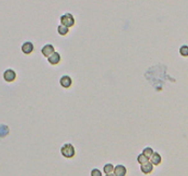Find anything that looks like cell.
Instances as JSON below:
<instances>
[{"label": "cell", "mask_w": 188, "mask_h": 176, "mask_svg": "<svg viewBox=\"0 0 188 176\" xmlns=\"http://www.w3.org/2000/svg\"><path fill=\"white\" fill-rule=\"evenodd\" d=\"M34 51V44L31 43V42L27 41L23 43V46H22V52L25 54H30L31 52Z\"/></svg>", "instance_id": "cell-8"}, {"label": "cell", "mask_w": 188, "mask_h": 176, "mask_svg": "<svg viewBox=\"0 0 188 176\" xmlns=\"http://www.w3.org/2000/svg\"><path fill=\"white\" fill-rule=\"evenodd\" d=\"M15 78H16V74L12 69H7L3 73V79L7 82H13L15 80Z\"/></svg>", "instance_id": "cell-3"}, {"label": "cell", "mask_w": 188, "mask_h": 176, "mask_svg": "<svg viewBox=\"0 0 188 176\" xmlns=\"http://www.w3.org/2000/svg\"><path fill=\"white\" fill-rule=\"evenodd\" d=\"M106 176H115L114 173H109V174H106Z\"/></svg>", "instance_id": "cell-18"}, {"label": "cell", "mask_w": 188, "mask_h": 176, "mask_svg": "<svg viewBox=\"0 0 188 176\" xmlns=\"http://www.w3.org/2000/svg\"><path fill=\"white\" fill-rule=\"evenodd\" d=\"M114 169H115V166L112 165V163H107V164H105V165H104L103 171H104V173H106V174H109V173L114 172Z\"/></svg>", "instance_id": "cell-12"}, {"label": "cell", "mask_w": 188, "mask_h": 176, "mask_svg": "<svg viewBox=\"0 0 188 176\" xmlns=\"http://www.w3.org/2000/svg\"><path fill=\"white\" fill-rule=\"evenodd\" d=\"M155 152V151H154L153 149H151L150 147H146V148H144V150H143V155L144 156H146L147 158H148V159H150V157L151 156H153V153Z\"/></svg>", "instance_id": "cell-13"}, {"label": "cell", "mask_w": 188, "mask_h": 176, "mask_svg": "<svg viewBox=\"0 0 188 176\" xmlns=\"http://www.w3.org/2000/svg\"><path fill=\"white\" fill-rule=\"evenodd\" d=\"M61 153L65 158H72L75 156V148L71 144H65L61 148Z\"/></svg>", "instance_id": "cell-1"}, {"label": "cell", "mask_w": 188, "mask_h": 176, "mask_svg": "<svg viewBox=\"0 0 188 176\" xmlns=\"http://www.w3.org/2000/svg\"><path fill=\"white\" fill-rule=\"evenodd\" d=\"M60 20H61V24L64 25V26H66V27H68V28L71 26H74V24H75V19L71 13H66V14L62 15Z\"/></svg>", "instance_id": "cell-2"}, {"label": "cell", "mask_w": 188, "mask_h": 176, "mask_svg": "<svg viewBox=\"0 0 188 176\" xmlns=\"http://www.w3.org/2000/svg\"><path fill=\"white\" fill-rule=\"evenodd\" d=\"M114 174H115V176H126V166L121 165V164H119V165L115 166V169H114Z\"/></svg>", "instance_id": "cell-7"}, {"label": "cell", "mask_w": 188, "mask_h": 176, "mask_svg": "<svg viewBox=\"0 0 188 176\" xmlns=\"http://www.w3.org/2000/svg\"><path fill=\"white\" fill-rule=\"evenodd\" d=\"M48 62H49L51 65H57L58 63L61 62L60 53H57V52H54V53H52L51 55L48 57Z\"/></svg>", "instance_id": "cell-4"}, {"label": "cell", "mask_w": 188, "mask_h": 176, "mask_svg": "<svg viewBox=\"0 0 188 176\" xmlns=\"http://www.w3.org/2000/svg\"><path fill=\"white\" fill-rule=\"evenodd\" d=\"M154 170V164L151 163V162H146V163H143L141 164V171L144 174H149V173H151Z\"/></svg>", "instance_id": "cell-5"}, {"label": "cell", "mask_w": 188, "mask_h": 176, "mask_svg": "<svg viewBox=\"0 0 188 176\" xmlns=\"http://www.w3.org/2000/svg\"><path fill=\"white\" fill-rule=\"evenodd\" d=\"M150 162L154 165H159L161 163V156L158 152H154L153 156L150 157Z\"/></svg>", "instance_id": "cell-10"}, {"label": "cell", "mask_w": 188, "mask_h": 176, "mask_svg": "<svg viewBox=\"0 0 188 176\" xmlns=\"http://www.w3.org/2000/svg\"><path fill=\"white\" fill-rule=\"evenodd\" d=\"M9 133V129L8 126L6 125H0V137L6 136L7 134Z\"/></svg>", "instance_id": "cell-15"}, {"label": "cell", "mask_w": 188, "mask_h": 176, "mask_svg": "<svg viewBox=\"0 0 188 176\" xmlns=\"http://www.w3.org/2000/svg\"><path fill=\"white\" fill-rule=\"evenodd\" d=\"M68 31H69V28H68V27L62 25V24H61V25L57 27V33L60 34V35H62V36L67 35V34H68Z\"/></svg>", "instance_id": "cell-11"}, {"label": "cell", "mask_w": 188, "mask_h": 176, "mask_svg": "<svg viewBox=\"0 0 188 176\" xmlns=\"http://www.w3.org/2000/svg\"><path fill=\"white\" fill-rule=\"evenodd\" d=\"M60 83H61V85H62L63 88H69L71 85V83H72V81H71V77H68V76H63L62 78H61V80H60Z\"/></svg>", "instance_id": "cell-9"}, {"label": "cell", "mask_w": 188, "mask_h": 176, "mask_svg": "<svg viewBox=\"0 0 188 176\" xmlns=\"http://www.w3.org/2000/svg\"><path fill=\"white\" fill-rule=\"evenodd\" d=\"M180 53H181V55L182 56H188V47L187 46H183V47H181V49H180Z\"/></svg>", "instance_id": "cell-16"}, {"label": "cell", "mask_w": 188, "mask_h": 176, "mask_svg": "<svg viewBox=\"0 0 188 176\" xmlns=\"http://www.w3.org/2000/svg\"><path fill=\"white\" fill-rule=\"evenodd\" d=\"M91 176H102V172L99 169H93L91 171Z\"/></svg>", "instance_id": "cell-17"}, {"label": "cell", "mask_w": 188, "mask_h": 176, "mask_svg": "<svg viewBox=\"0 0 188 176\" xmlns=\"http://www.w3.org/2000/svg\"><path fill=\"white\" fill-rule=\"evenodd\" d=\"M54 52H55V50H54V47L52 46V44H46V46L41 49V53L44 54L46 57H49Z\"/></svg>", "instance_id": "cell-6"}, {"label": "cell", "mask_w": 188, "mask_h": 176, "mask_svg": "<svg viewBox=\"0 0 188 176\" xmlns=\"http://www.w3.org/2000/svg\"><path fill=\"white\" fill-rule=\"evenodd\" d=\"M149 159L146 157V156H144L143 153H141V155L137 156V162H139L140 164H143V163H146V162H148Z\"/></svg>", "instance_id": "cell-14"}]
</instances>
